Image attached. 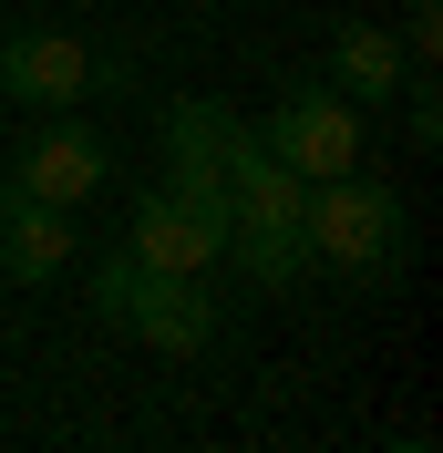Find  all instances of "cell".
I'll return each mask as SVG.
<instances>
[{
	"mask_svg": "<svg viewBox=\"0 0 443 453\" xmlns=\"http://www.w3.org/2000/svg\"><path fill=\"white\" fill-rule=\"evenodd\" d=\"M299 226H309V257L320 268H402V196H392L382 175H320L299 196Z\"/></svg>",
	"mask_w": 443,
	"mask_h": 453,
	"instance_id": "cell-1",
	"label": "cell"
},
{
	"mask_svg": "<svg viewBox=\"0 0 443 453\" xmlns=\"http://www.w3.org/2000/svg\"><path fill=\"white\" fill-rule=\"evenodd\" d=\"M124 248L144 257V268H217L227 257V186L217 175H196V165H175L155 196L135 206V226H124Z\"/></svg>",
	"mask_w": 443,
	"mask_h": 453,
	"instance_id": "cell-2",
	"label": "cell"
},
{
	"mask_svg": "<svg viewBox=\"0 0 443 453\" xmlns=\"http://www.w3.org/2000/svg\"><path fill=\"white\" fill-rule=\"evenodd\" d=\"M258 144H268L299 186H320V175H351L361 155H371V124H361V104H340L330 83H289L268 104V124H258Z\"/></svg>",
	"mask_w": 443,
	"mask_h": 453,
	"instance_id": "cell-3",
	"label": "cell"
},
{
	"mask_svg": "<svg viewBox=\"0 0 443 453\" xmlns=\"http://www.w3.org/2000/svg\"><path fill=\"white\" fill-rule=\"evenodd\" d=\"M113 330H135L144 350H166V361H196V350H217V299H206L196 268H144L135 257V279L113 299Z\"/></svg>",
	"mask_w": 443,
	"mask_h": 453,
	"instance_id": "cell-4",
	"label": "cell"
},
{
	"mask_svg": "<svg viewBox=\"0 0 443 453\" xmlns=\"http://www.w3.org/2000/svg\"><path fill=\"white\" fill-rule=\"evenodd\" d=\"M104 186V134L73 113H42V134L21 144V165L0 175V196H42V206H83Z\"/></svg>",
	"mask_w": 443,
	"mask_h": 453,
	"instance_id": "cell-5",
	"label": "cell"
},
{
	"mask_svg": "<svg viewBox=\"0 0 443 453\" xmlns=\"http://www.w3.org/2000/svg\"><path fill=\"white\" fill-rule=\"evenodd\" d=\"M0 93L31 113H73L93 93V42H73V31H11L0 42Z\"/></svg>",
	"mask_w": 443,
	"mask_h": 453,
	"instance_id": "cell-6",
	"label": "cell"
},
{
	"mask_svg": "<svg viewBox=\"0 0 443 453\" xmlns=\"http://www.w3.org/2000/svg\"><path fill=\"white\" fill-rule=\"evenodd\" d=\"M402 73H413V62H402V42H392L382 21H351V31L330 42V62H320V83H330L340 104H361V113L392 104V93H402Z\"/></svg>",
	"mask_w": 443,
	"mask_h": 453,
	"instance_id": "cell-7",
	"label": "cell"
},
{
	"mask_svg": "<svg viewBox=\"0 0 443 453\" xmlns=\"http://www.w3.org/2000/svg\"><path fill=\"white\" fill-rule=\"evenodd\" d=\"M62 257H73V206H42V196H0V268L11 279H52Z\"/></svg>",
	"mask_w": 443,
	"mask_h": 453,
	"instance_id": "cell-8",
	"label": "cell"
},
{
	"mask_svg": "<svg viewBox=\"0 0 443 453\" xmlns=\"http://www.w3.org/2000/svg\"><path fill=\"white\" fill-rule=\"evenodd\" d=\"M258 124L237 104H217V93H186V104H166V165H196V175H217L237 144H248Z\"/></svg>",
	"mask_w": 443,
	"mask_h": 453,
	"instance_id": "cell-9",
	"label": "cell"
},
{
	"mask_svg": "<svg viewBox=\"0 0 443 453\" xmlns=\"http://www.w3.org/2000/svg\"><path fill=\"white\" fill-rule=\"evenodd\" d=\"M227 257H237V279H248V288H289L299 268H320V257H309V226H278V217L227 226Z\"/></svg>",
	"mask_w": 443,
	"mask_h": 453,
	"instance_id": "cell-10",
	"label": "cell"
},
{
	"mask_svg": "<svg viewBox=\"0 0 443 453\" xmlns=\"http://www.w3.org/2000/svg\"><path fill=\"white\" fill-rule=\"evenodd\" d=\"M392 42H402V62H443V0H413Z\"/></svg>",
	"mask_w": 443,
	"mask_h": 453,
	"instance_id": "cell-11",
	"label": "cell"
}]
</instances>
